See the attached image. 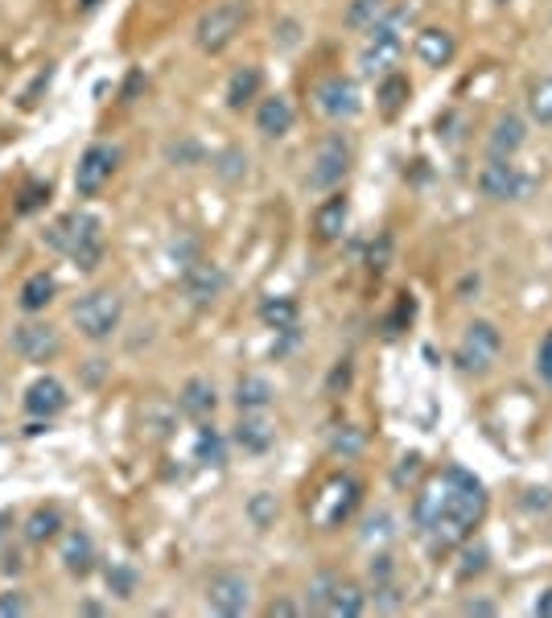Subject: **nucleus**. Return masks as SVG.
<instances>
[{"instance_id": "nucleus-1", "label": "nucleus", "mask_w": 552, "mask_h": 618, "mask_svg": "<svg viewBox=\"0 0 552 618\" xmlns=\"http://www.w3.org/2000/svg\"><path fill=\"white\" fill-rule=\"evenodd\" d=\"M441 474L450 483V511H445V520H437V528H429V536L437 548H454V544H466L470 532L478 528L482 511H487V491L462 466H445Z\"/></svg>"}, {"instance_id": "nucleus-2", "label": "nucleus", "mask_w": 552, "mask_h": 618, "mask_svg": "<svg viewBox=\"0 0 552 618\" xmlns=\"http://www.w3.org/2000/svg\"><path fill=\"white\" fill-rule=\"evenodd\" d=\"M46 244L62 256H71L79 272H95L103 260V223L87 211H71L46 227Z\"/></svg>"}, {"instance_id": "nucleus-3", "label": "nucleus", "mask_w": 552, "mask_h": 618, "mask_svg": "<svg viewBox=\"0 0 552 618\" xmlns=\"http://www.w3.org/2000/svg\"><path fill=\"white\" fill-rule=\"evenodd\" d=\"M244 21H248V9H244V0H219V5H211L198 25H194V42L198 50L206 54H223L239 33H244Z\"/></svg>"}, {"instance_id": "nucleus-4", "label": "nucleus", "mask_w": 552, "mask_h": 618, "mask_svg": "<svg viewBox=\"0 0 552 618\" xmlns=\"http://www.w3.org/2000/svg\"><path fill=\"white\" fill-rule=\"evenodd\" d=\"M71 318H75V326H79L83 338L103 342V338H112V334L120 330L124 301H120V293H112V289H95V293H87V297L75 305Z\"/></svg>"}, {"instance_id": "nucleus-5", "label": "nucleus", "mask_w": 552, "mask_h": 618, "mask_svg": "<svg viewBox=\"0 0 552 618\" xmlns=\"http://www.w3.org/2000/svg\"><path fill=\"white\" fill-rule=\"evenodd\" d=\"M503 351V334L495 322H470L462 342H458V351H454V363L470 375H482V371H491L495 359Z\"/></svg>"}, {"instance_id": "nucleus-6", "label": "nucleus", "mask_w": 552, "mask_h": 618, "mask_svg": "<svg viewBox=\"0 0 552 618\" xmlns=\"http://www.w3.org/2000/svg\"><path fill=\"white\" fill-rule=\"evenodd\" d=\"M347 174H351V141L342 132H330L326 141L318 145V153H314V165H309V174H305V186L322 194V190H334Z\"/></svg>"}, {"instance_id": "nucleus-7", "label": "nucleus", "mask_w": 552, "mask_h": 618, "mask_svg": "<svg viewBox=\"0 0 552 618\" xmlns=\"http://www.w3.org/2000/svg\"><path fill=\"white\" fill-rule=\"evenodd\" d=\"M355 507H359V483L351 474H334L314 499V507H309V515H314L318 528H338L342 520H351Z\"/></svg>"}, {"instance_id": "nucleus-8", "label": "nucleus", "mask_w": 552, "mask_h": 618, "mask_svg": "<svg viewBox=\"0 0 552 618\" xmlns=\"http://www.w3.org/2000/svg\"><path fill=\"white\" fill-rule=\"evenodd\" d=\"M116 169H120V149L116 145H108V141L87 145L83 157H79V165H75V190H79V198H95L103 186L112 182Z\"/></svg>"}, {"instance_id": "nucleus-9", "label": "nucleus", "mask_w": 552, "mask_h": 618, "mask_svg": "<svg viewBox=\"0 0 552 618\" xmlns=\"http://www.w3.org/2000/svg\"><path fill=\"white\" fill-rule=\"evenodd\" d=\"M478 190L491 202H520L528 194V178L511 157H491L478 174Z\"/></svg>"}, {"instance_id": "nucleus-10", "label": "nucleus", "mask_w": 552, "mask_h": 618, "mask_svg": "<svg viewBox=\"0 0 552 618\" xmlns=\"http://www.w3.org/2000/svg\"><path fill=\"white\" fill-rule=\"evenodd\" d=\"M206 606L223 618H235V614H248L252 606V581L244 573H215L211 586H206Z\"/></svg>"}, {"instance_id": "nucleus-11", "label": "nucleus", "mask_w": 552, "mask_h": 618, "mask_svg": "<svg viewBox=\"0 0 552 618\" xmlns=\"http://www.w3.org/2000/svg\"><path fill=\"white\" fill-rule=\"evenodd\" d=\"M314 99H318V112L330 116V120H355V116L363 112V95H359V87H355L351 79H342V75L322 79L318 91H314Z\"/></svg>"}, {"instance_id": "nucleus-12", "label": "nucleus", "mask_w": 552, "mask_h": 618, "mask_svg": "<svg viewBox=\"0 0 552 618\" xmlns=\"http://www.w3.org/2000/svg\"><path fill=\"white\" fill-rule=\"evenodd\" d=\"M13 351L29 363H50L62 351V338L46 322H21V326H13Z\"/></svg>"}, {"instance_id": "nucleus-13", "label": "nucleus", "mask_w": 552, "mask_h": 618, "mask_svg": "<svg viewBox=\"0 0 552 618\" xmlns=\"http://www.w3.org/2000/svg\"><path fill=\"white\" fill-rule=\"evenodd\" d=\"M182 289H186L190 305H211L227 289V272L219 264H211V260H198L194 268L182 272Z\"/></svg>"}, {"instance_id": "nucleus-14", "label": "nucleus", "mask_w": 552, "mask_h": 618, "mask_svg": "<svg viewBox=\"0 0 552 618\" xmlns=\"http://www.w3.org/2000/svg\"><path fill=\"white\" fill-rule=\"evenodd\" d=\"M66 404H71V396H66V388L54 380V375H42V380H33L25 388V412H29V417H38V421L58 417Z\"/></svg>"}, {"instance_id": "nucleus-15", "label": "nucleus", "mask_w": 552, "mask_h": 618, "mask_svg": "<svg viewBox=\"0 0 552 618\" xmlns=\"http://www.w3.org/2000/svg\"><path fill=\"white\" fill-rule=\"evenodd\" d=\"M445 511H450V483H445V474H437L412 503V520H417L421 532H429L437 528V520H445Z\"/></svg>"}, {"instance_id": "nucleus-16", "label": "nucleus", "mask_w": 552, "mask_h": 618, "mask_svg": "<svg viewBox=\"0 0 552 618\" xmlns=\"http://www.w3.org/2000/svg\"><path fill=\"white\" fill-rule=\"evenodd\" d=\"M417 58L425 62V66H450L454 62V54H458V42H454V33L450 29H441V25H429V29H421L417 33Z\"/></svg>"}, {"instance_id": "nucleus-17", "label": "nucleus", "mask_w": 552, "mask_h": 618, "mask_svg": "<svg viewBox=\"0 0 552 618\" xmlns=\"http://www.w3.org/2000/svg\"><path fill=\"white\" fill-rule=\"evenodd\" d=\"M524 141H528V124L520 120V116H499L495 124H491V136H487V149H491V157H515L524 149Z\"/></svg>"}, {"instance_id": "nucleus-18", "label": "nucleus", "mask_w": 552, "mask_h": 618, "mask_svg": "<svg viewBox=\"0 0 552 618\" xmlns=\"http://www.w3.org/2000/svg\"><path fill=\"white\" fill-rule=\"evenodd\" d=\"M58 561H62V569L71 573V577H87L91 569H95V544H91V536L87 532H66L62 536V553H58Z\"/></svg>"}, {"instance_id": "nucleus-19", "label": "nucleus", "mask_w": 552, "mask_h": 618, "mask_svg": "<svg viewBox=\"0 0 552 618\" xmlns=\"http://www.w3.org/2000/svg\"><path fill=\"white\" fill-rule=\"evenodd\" d=\"M178 408L186 412L190 421H211L215 417V408H219V392H215V384L211 380H190L186 388H182V396H178Z\"/></svg>"}, {"instance_id": "nucleus-20", "label": "nucleus", "mask_w": 552, "mask_h": 618, "mask_svg": "<svg viewBox=\"0 0 552 618\" xmlns=\"http://www.w3.org/2000/svg\"><path fill=\"white\" fill-rule=\"evenodd\" d=\"M347 219H351V202L342 194H330L318 211H314V231L318 239H326V244H334V239L347 231Z\"/></svg>"}, {"instance_id": "nucleus-21", "label": "nucleus", "mask_w": 552, "mask_h": 618, "mask_svg": "<svg viewBox=\"0 0 552 618\" xmlns=\"http://www.w3.org/2000/svg\"><path fill=\"white\" fill-rule=\"evenodd\" d=\"M235 441L244 445L248 454H268L272 441H276V425L264 417V412H244V421L235 429Z\"/></svg>"}, {"instance_id": "nucleus-22", "label": "nucleus", "mask_w": 552, "mask_h": 618, "mask_svg": "<svg viewBox=\"0 0 552 618\" xmlns=\"http://www.w3.org/2000/svg\"><path fill=\"white\" fill-rule=\"evenodd\" d=\"M293 128V103L285 95H268L256 108V132L264 136H285Z\"/></svg>"}, {"instance_id": "nucleus-23", "label": "nucleus", "mask_w": 552, "mask_h": 618, "mask_svg": "<svg viewBox=\"0 0 552 618\" xmlns=\"http://www.w3.org/2000/svg\"><path fill=\"white\" fill-rule=\"evenodd\" d=\"M367 610V594L355 586V581H334V590H330V602H326V614L330 618H359Z\"/></svg>"}, {"instance_id": "nucleus-24", "label": "nucleus", "mask_w": 552, "mask_h": 618, "mask_svg": "<svg viewBox=\"0 0 552 618\" xmlns=\"http://www.w3.org/2000/svg\"><path fill=\"white\" fill-rule=\"evenodd\" d=\"M404 42H367V50L359 54V71L363 75H392V66L400 62Z\"/></svg>"}, {"instance_id": "nucleus-25", "label": "nucleus", "mask_w": 552, "mask_h": 618, "mask_svg": "<svg viewBox=\"0 0 552 618\" xmlns=\"http://www.w3.org/2000/svg\"><path fill=\"white\" fill-rule=\"evenodd\" d=\"M260 83H264L260 66H239V71L231 75V83H227V108L244 112L248 103H252V99L260 95Z\"/></svg>"}, {"instance_id": "nucleus-26", "label": "nucleus", "mask_w": 552, "mask_h": 618, "mask_svg": "<svg viewBox=\"0 0 552 618\" xmlns=\"http://www.w3.org/2000/svg\"><path fill=\"white\" fill-rule=\"evenodd\" d=\"M272 384L264 380V375H244V380L235 384V408L239 412H264L272 404Z\"/></svg>"}, {"instance_id": "nucleus-27", "label": "nucleus", "mask_w": 552, "mask_h": 618, "mask_svg": "<svg viewBox=\"0 0 552 618\" xmlns=\"http://www.w3.org/2000/svg\"><path fill=\"white\" fill-rule=\"evenodd\" d=\"M54 293H58V285H54V277L50 272H33V277L21 285V309L25 314H42V309L54 301Z\"/></svg>"}, {"instance_id": "nucleus-28", "label": "nucleus", "mask_w": 552, "mask_h": 618, "mask_svg": "<svg viewBox=\"0 0 552 618\" xmlns=\"http://www.w3.org/2000/svg\"><path fill=\"white\" fill-rule=\"evenodd\" d=\"M260 322L272 330H293L297 326V301L293 297H264L260 301Z\"/></svg>"}, {"instance_id": "nucleus-29", "label": "nucleus", "mask_w": 552, "mask_h": 618, "mask_svg": "<svg viewBox=\"0 0 552 618\" xmlns=\"http://www.w3.org/2000/svg\"><path fill=\"white\" fill-rule=\"evenodd\" d=\"M62 532V515H58V507H38L25 520V540L29 544H46V540H54Z\"/></svg>"}, {"instance_id": "nucleus-30", "label": "nucleus", "mask_w": 552, "mask_h": 618, "mask_svg": "<svg viewBox=\"0 0 552 618\" xmlns=\"http://www.w3.org/2000/svg\"><path fill=\"white\" fill-rule=\"evenodd\" d=\"M194 458L206 462V466H223L227 462V445H223V433L211 425V421H202L198 429V441H194Z\"/></svg>"}, {"instance_id": "nucleus-31", "label": "nucleus", "mask_w": 552, "mask_h": 618, "mask_svg": "<svg viewBox=\"0 0 552 618\" xmlns=\"http://www.w3.org/2000/svg\"><path fill=\"white\" fill-rule=\"evenodd\" d=\"M408 95H412V87H408V79L404 75H384V83H379V91H375V99H379V112L384 116H396L404 103H408Z\"/></svg>"}, {"instance_id": "nucleus-32", "label": "nucleus", "mask_w": 552, "mask_h": 618, "mask_svg": "<svg viewBox=\"0 0 552 618\" xmlns=\"http://www.w3.org/2000/svg\"><path fill=\"white\" fill-rule=\"evenodd\" d=\"M528 116L540 124V128H552V75L548 79H536L528 87Z\"/></svg>"}, {"instance_id": "nucleus-33", "label": "nucleus", "mask_w": 552, "mask_h": 618, "mask_svg": "<svg viewBox=\"0 0 552 618\" xmlns=\"http://www.w3.org/2000/svg\"><path fill=\"white\" fill-rule=\"evenodd\" d=\"M392 5H388V0H351V5H347V25L351 29H371L379 17H384Z\"/></svg>"}, {"instance_id": "nucleus-34", "label": "nucleus", "mask_w": 552, "mask_h": 618, "mask_svg": "<svg viewBox=\"0 0 552 618\" xmlns=\"http://www.w3.org/2000/svg\"><path fill=\"white\" fill-rule=\"evenodd\" d=\"M103 577H108V590L116 598H132L136 594V569L124 565V561H112L108 569H103Z\"/></svg>"}, {"instance_id": "nucleus-35", "label": "nucleus", "mask_w": 552, "mask_h": 618, "mask_svg": "<svg viewBox=\"0 0 552 618\" xmlns=\"http://www.w3.org/2000/svg\"><path fill=\"white\" fill-rule=\"evenodd\" d=\"M215 169H219V178H223V182H239V178H248V153L227 149V153L215 161Z\"/></svg>"}, {"instance_id": "nucleus-36", "label": "nucleus", "mask_w": 552, "mask_h": 618, "mask_svg": "<svg viewBox=\"0 0 552 618\" xmlns=\"http://www.w3.org/2000/svg\"><path fill=\"white\" fill-rule=\"evenodd\" d=\"M276 495H268V491H260V495H252V503H248V515H252V524L256 528H268L272 520H276Z\"/></svg>"}, {"instance_id": "nucleus-37", "label": "nucleus", "mask_w": 552, "mask_h": 618, "mask_svg": "<svg viewBox=\"0 0 552 618\" xmlns=\"http://www.w3.org/2000/svg\"><path fill=\"white\" fill-rule=\"evenodd\" d=\"M334 573H318L314 577V586H309V610H318V614H326V602H330V590H334Z\"/></svg>"}, {"instance_id": "nucleus-38", "label": "nucleus", "mask_w": 552, "mask_h": 618, "mask_svg": "<svg viewBox=\"0 0 552 618\" xmlns=\"http://www.w3.org/2000/svg\"><path fill=\"white\" fill-rule=\"evenodd\" d=\"M330 450H334V454H359V450H363V433L351 429V425L338 429V433L330 437Z\"/></svg>"}, {"instance_id": "nucleus-39", "label": "nucleus", "mask_w": 552, "mask_h": 618, "mask_svg": "<svg viewBox=\"0 0 552 618\" xmlns=\"http://www.w3.org/2000/svg\"><path fill=\"white\" fill-rule=\"evenodd\" d=\"M487 561H491V553L482 544H470L466 548V565H462V577H478V573H487Z\"/></svg>"}, {"instance_id": "nucleus-40", "label": "nucleus", "mask_w": 552, "mask_h": 618, "mask_svg": "<svg viewBox=\"0 0 552 618\" xmlns=\"http://www.w3.org/2000/svg\"><path fill=\"white\" fill-rule=\"evenodd\" d=\"M50 198V186H42V182H33V186H25V194H21V202H17V211L21 215H29V211H38V206Z\"/></svg>"}, {"instance_id": "nucleus-41", "label": "nucleus", "mask_w": 552, "mask_h": 618, "mask_svg": "<svg viewBox=\"0 0 552 618\" xmlns=\"http://www.w3.org/2000/svg\"><path fill=\"white\" fill-rule=\"evenodd\" d=\"M29 610L25 594L21 590H9V594H0V618H21Z\"/></svg>"}, {"instance_id": "nucleus-42", "label": "nucleus", "mask_w": 552, "mask_h": 618, "mask_svg": "<svg viewBox=\"0 0 552 618\" xmlns=\"http://www.w3.org/2000/svg\"><path fill=\"white\" fill-rule=\"evenodd\" d=\"M536 371H540V380L552 388V330L544 334V342H540V355H536Z\"/></svg>"}, {"instance_id": "nucleus-43", "label": "nucleus", "mask_w": 552, "mask_h": 618, "mask_svg": "<svg viewBox=\"0 0 552 618\" xmlns=\"http://www.w3.org/2000/svg\"><path fill=\"white\" fill-rule=\"evenodd\" d=\"M412 314H417V301H412V297H400L396 314L388 318V334H400V326H404V322H412Z\"/></svg>"}, {"instance_id": "nucleus-44", "label": "nucleus", "mask_w": 552, "mask_h": 618, "mask_svg": "<svg viewBox=\"0 0 552 618\" xmlns=\"http://www.w3.org/2000/svg\"><path fill=\"white\" fill-rule=\"evenodd\" d=\"M165 157H169V161H182V165H186V161L194 165V161H202V149H198L194 141H182V145H169Z\"/></svg>"}, {"instance_id": "nucleus-45", "label": "nucleus", "mask_w": 552, "mask_h": 618, "mask_svg": "<svg viewBox=\"0 0 552 618\" xmlns=\"http://www.w3.org/2000/svg\"><path fill=\"white\" fill-rule=\"evenodd\" d=\"M396 577V569H392V557H384L379 553L375 561H371V581H392Z\"/></svg>"}, {"instance_id": "nucleus-46", "label": "nucleus", "mask_w": 552, "mask_h": 618, "mask_svg": "<svg viewBox=\"0 0 552 618\" xmlns=\"http://www.w3.org/2000/svg\"><path fill=\"white\" fill-rule=\"evenodd\" d=\"M532 614H536V618H552V586L540 590V598L532 602Z\"/></svg>"}, {"instance_id": "nucleus-47", "label": "nucleus", "mask_w": 552, "mask_h": 618, "mask_svg": "<svg viewBox=\"0 0 552 618\" xmlns=\"http://www.w3.org/2000/svg\"><path fill=\"white\" fill-rule=\"evenodd\" d=\"M9 524H13V515H0V561L13 553V548H9Z\"/></svg>"}, {"instance_id": "nucleus-48", "label": "nucleus", "mask_w": 552, "mask_h": 618, "mask_svg": "<svg viewBox=\"0 0 552 618\" xmlns=\"http://www.w3.org/2000/svg\"><path fill=\"white\" fill-rule=\"evenodd\" d=\"M417 462H421L417 454H408V458H404V466L396 470V483H404V478H408V474H417Z\"/></svg>"}, {"instance_id": "nucleus-49", "label": "nucleus", "mask_w": 552, "mask_h": 618, "mask_svg": "<svg viewBox=\"0 0 552 618\" xmlns=\"http://www.w3.org/2000/svg\"><path fill=\"white\" fill-rule=\"evenodd\" d=\"M495 610H499L495 602H466L462 606V614H495Z\"/></svg>"}, {"instance_id": "nucleus-50", "label": "nucleus", "mask_w": 552, "mask_h": 618, "mask_svg": "<svg viewBox=\"0 0 552 618\" xmlns=\"http://www.w3.org/2000/svg\"><path fill=\"white\" fill-rule=\"evenodd\" d=\"M268 614H272V618H276V614H297V606H293V602H272Z\"/></svg>"}, {"instance_id": "nucleus-51", "label": "nucleus", "mask_w": 552, "mask_h": 618, "mask_svg": "<svg viewBox=\"0 0 552 618\" xmlns=\"http://www.w3.org/2000/svg\"><path fill=\"white\" fill-rule=\"evenodd\" d=\"M103 5V0H83V9H99Z\"/></svg>"}]
</instances>
